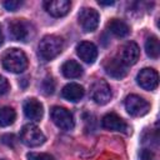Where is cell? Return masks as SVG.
<instances>
[{
    "instance_id": "6da1fadb",
    "label": "cell",
    "mask_w": 160,
    "mask_h": 160,
    "mask_svg": "<svg viewBox=\"0 0 160 160\" xmlns=\"http://www.w3.org/2000/svg\"><path fill=\"white\" fill-rule=\"evenodd\" d=\"M1 64L5 70L14 74H20L28 68V58L22 50L12 48L2 54Z\"/></svg>"
},
{
    "instance_id": "7a4b0ae2",
    "label": "cell",
    "mask_w": 160,
    "mask_h": 160,
    "mask_svg": "<svg viewBox=\"0 0 160 160\" xmlns=\"http://www.w3.org/2000/svg\"><path fill=\"white\" fill-rule=\"evenodd\" d=\"M62 46H64V42L61 38L56 35H46L40 40L38 46V52L41 60L50 61L61 52Z\"/></svg>"
},
{
    "instance_id": "3957f363",
    "label": "cell",
    "mask_w": 160,
    "mask_h": 160,
    "mask_svg": "<svg viewBox=\"0 0 160 160\" xmlns=\"http://www.w3.org/2000/svg\"><path fill=\"white\" fill-rule=\"evenodd\" d=\"M20 140L26 146L36 148L45 142V135L36 125L26 124L22 126V129L20 131Z\"/></svg>"
},
{
    "instance_id": "277c9868",
    "label": "cell",
    "mask_w": 160,
    "mask_h": 160,
    "mask_svg": "<svg viewBox=\"0 0 160 160\" xmlns=\"http://www.w3.org/2000/svg\"><path fill=\"white\" fill-rule=\"evenodd\" d=\"M50 118L52 122L61 130H71L75 125L72 114L68 109L61 106H54L50 110Z\"/></svg>"
},
{
    "instance_id": "5b68a950",
    "label": "cell",
    "mask_w": 160,
    "mask_h": 160,
    "mask_svg": "<svg viewBox=\"0 0 160 160\" xmlns=\"http://www.w3.org/2000/svg\"><path fill=\"white\" fill-rule=\"evenodd\" d=\"M125 109L131 116H144L150 110V104L141 96L131 94L125 99Z\"/></svg>"
},
{
    "instance_id": "8992f818",
    "label": "cell",
    "mask_w": 160,
    "mask_h": 160,
    "mask_svg": "<svg viewBox=\"0 0 160 160\" xmlns=\"http://www.w3.org/2000/svg\"><path fill=\"white\" fill-rule=\"evenodd\" d=\"M91 99L98 104V105H105L111 100V89L109 84L105 80H96L90 90Z\"/></svg>"
},
{
    "instance_id": "52a82bcc",
    "label": "cell",
    "mask_w": 160,
    "mask_h": 160,
    "mask_svg": "<svg viewBox=\"0 0 160 160\" xmlns=\"http://www.w3.org/2000/svg\"><path fill=\"white\" fill-rule=\"evenodd\" d=\"M79 24L81 25L82 30L86 32H91L94 30H96L98 25H99V12L92 9V8H84L81 9V11L79 12Z\"/></svg>"
},
{
    "instance_id": "ba28073f",
    "label": "cell",
    "mask_w": 160,
    "mask_h": 160,
    "mask_svg": "<svg viewBox=\"0 0 160 160\" xmlns=\"http://www.w3.org/2000/svg\"><path fill=\"white\" fill-rule=\"evenodd\" d=\"M139 56H140V49H139L138 44L134 42V41H129V42L124 44L119 49V56H118V59L122 64H125L126 66H129V65L136 64V61L139 60Z\"/></svg>"
},
{
    "instance_id": "9c48e42d",
    "label": "cell",
    "mask_w": 160,
    "mask_h": 160,
    "mask_svg": "<svg viewBox=\"0 0 160 160\" xmlns=\"http://www.w3.org/2000/svg\"><path fill=\"white\" fill-rule=\"evenodd\" d=\"M136 81L144 90H154L159 84V75L156 70L151 68H145L139 71L136 76Z\"/></svg>"
},
{
    "instance_id": "30bf717a",
    "label": "cell",
    "mask_w": 160,
    "mask_h": 160,
    "mask_svg": "<svg viewBox=\"0 0 160 160\" xmlns=\"http://www.w3.org/2000/svg\"><path fill=\"white\" fill-rule=\"evenodd\" d=\"M9 34L16 41H26L30 35V26L25 20L14 19L9 24Z\"/></svg>"
},
{
    "instance_id": "8fae6325",
    "label": "cell",
    "mask_w": 160,
    "mask_h": 160,
    "mask_svg": "<svg viewBox=\"0 0 160 160\" xmlns=\"http://www.w3.org/2000/svg\"><path fill=\"white\" fill-rule=\"evenodd\" d=\"M105 72L114 79H122L128 75V66L122 64L118 58H110L104 62Z\"/></svg>"
},
{
    "instance_id": "7c38bea8",
    "label": "cell",
    "mask_w": 160,
    "mask_h": 160,
    "mask_svg": "<svg viewBox=\"0 0 160 160\" xmlns=\"http://www.w3.org/2000/svg\"><path fill=\"white\" fill-rule=\"evenodd\" d=\"M101 126L110 131H120V132H129L128 124L116 114L110 112L106 114L101 119Z\"/></svg>"
},
{
    "instance_id": "4fadbf2b",
    "label": "cell",
    "mask_w": 160,
    "mask_h": 160,
    "mask_svg": "<svg viewBox=\"0 0 160 160\" xmlns=\"http://www.w3.org/2000/svg\"><path fill=\"white\" fill-rule=\"evenodd\" d=\"M22 109H24V114L28 119L34 120V121L41 120L42 114H44V109H42V104L39 100H36L34 98L26 99L22 104Z\"/></svg>"
},
{
    "instance_id": "5bb4252c",
    "label": "cell",
    "mask_w": 160,
    "mask_h": 160,
    "mask_svg": "<svg viewBox=\"0 0 160 160\" xmlns=\"http://www.w3.org/2000/svg\"><path fill=\"white\" fill-rule=\"evenodd\" d=\"M70 1L68 0H48L44 2L45 10L54 18L64 16L70 10Z\"/></svg>"
},
{
    "instance_id": "9a60e30c",
    "label": "cell",
    "mask_w": 160,
    "mask_h": 160,
    "mask_svg": "<svg viewBox=\"0 0 160 160\" xmlns=\"http://www.w3.org/2000/svg\"><path fill=\"white\" fill-rule=\"evenodd\" d=\"M76 52H78L79 58L88 64H92L98 58V49H96L95 44H92L91 41L79 42L76 46Z\"/></svg>"
},
{
    "instance_id": "2e32d148",
    "label": "cell",
    "mask_w": 160,
    "mask_h": 160,
    "mask_svg": "<svg viewBox=\"0 0 160 160\" xmlns=\"http://www.w3.org/2000/svg\"><path fill=\"white\" fill-rule=\"evenodd\" d=\"M61 95L64 99L69 100V101H72V102H76L79 101L80 99H82L84 96V88L76 82H70L68 85H65L61 90Z\"/></svg>"
},
{
    "instance_id": "e0dca14e",
    "label": "cell",
    "mask_w": 160,
    "mask_h": 160,
    "mask_svg": "<svg viewBox=\"0 0 160 160\" xmlns=\"http://www.w3.org/2000/svg\"><path fill=\"white\" fill-rule=\"evenodd\" d=\"M61 72L68 79H76L82 75L81 65L75 60H68L61 66Z\"/></svg>"
},
{
    "instance_id": "ac0fdd59",
    "label": "cell",
    "mask_w": 160,
    "mask_h": 160,
    "mask_svg": "<svg viewBox=\"0 0 160 160\" xmlns=\"http://www.w3.org/2000/svg\"><path fill=\"white\" fill-rule=\"evenodd\" d=\"M108 30L111 34H114L115 36H118V38H125L130 32L129 25L125 21L120 20V19H112V20H110L108 22Z\"/></svg>"
},
{
    "instance_id": "d6986e66",
    "label": "cell",
    "mask_w": 160,
    "mask_h": 160,
    "mask_svg": "<svg viewBox=\"0 0 160 160\" xmlns=\"http://www.w3.org/2000/svg\"><path fill=\"white\" fill-rule=\"evenodd\" d=\"M16 119V112L10 106L0 108V128L10 126Z\"/></svg>"
},
{
    "instance_id": "ffe728a7",
    "label": "cell",
    "mask_w": 160,
    "mask_h": 160,
    "mask_svg": "<svg viewBox=\"0 0 160 160\" xmlns=\"http://www.w3.org/2000/svg\"><path fill=\"white\" fill-rule=\"evenodd\" d=\"M145 50H146L148 56H150L152 59H158L159 58V54H160V42H159V39L156 36L148 38L146 39V42H145Z\"/></svg>"
},
{
    "instance_id": "44dd1931",
    "label": "cell",
    "mask_w": 160,
    "mask_h": 160,
    "mask_svg": "<svg viewBox=\"0 0 160 160\" xmlns=\"http://www.w3.org/2000/svg\"><path fill=\"white\" fill-rule=\"evenodd\" d=\"M26 156L29 160H55V158L48 152H29Z\"/></svg>"
},
{
    "instance_id": "7402d4cb",
    "label": "cell",
    "mask_w": 160,
    "mask_h": 160,
    "mask_svg": "<svg viewBox=\"0 0 160 160\" xmlns=\"http://www.w3.org/2000/svg\"><path fill=\"white\" fill-rule=\"evenodd\" d=\"M42 89H44V92L45 94H52L54 92L55 82H54V79L51 76H48V78L44 79V81H42Z\"/></svg>"
},
{
    "instance_id": "603a6c76",
    "label": "cell",
    "mask_w": 160,
    "mask_h": 160,
    "mask_svg": "<svg viewBox=\"0 0 160 160\" xmlns=\"http://www.w3.org/2000/svg\"><path fill=\"white\" fill-rule=\"evenodd\" d=\"M21 1L19 0H6V1H2V6L9 10V11H15L19 6H21Z\"/></svg>"
},
{
    "instance_id": "cb8c5ba5",
    "label": "cell",
    "mask_w": 160,
    "mask_h": 160,
    "mask_svg": "<svg viewBox=\"0 0 160 160\" xmlns=\"http://www.w3.org/2000/svg\"><path fill=\"white\" fill-rule=\"evenodd\" d=\"M1 141H2V144L12 148V146L16 145V141L18 140H16V136L14 134H5V135L1 136Z\"/></svg>"
},
{
    "instance_id": "d4e9b609",
    "label": "cell",
    "mask_w": 160,
    "mask_h": 160,
    "mask_svg": "<svg viewBox=\"0 0 160 160\" xmlns=\"http://www.w3.org/2000/svg\"><path fill=\"white\" fill-rule=\"evenodd\" d=\"M9 89H10V85H9L8 80H6L4 76L0 75V95L6 94V92L9 91Z\"/></svg>"
},
{
    "instance_id": "484cf974",
    "label": "cell",
    "mask_w": 160,
    "mask_h": 160,
    "mask_svg": "<svg viewBox=\"0 0 160 160\" xmlns=\"http://www.w3.org/2000/svg\"><path fill=\"white\" fill-rule=\"evenodd\" d=\"M140 156H141V160H154V154H152V151H150V150H148V149H144V150L141 151Z\"/></svg>"
},
{
    "instance_id": "4316f807",
    "label": "cell",
    "mask_w": 160,
    "mask_h": 160,
    "mask_svg": "<svg viewBox=\"0 0 160 160\" xmlns=\"http://www.w3.org/2000/svg\"><path fill=\"white\" fill-rule=\"evenodd\" d=\"M4 42V34H2V30H1V26H0V46L2 45Z\"/></svg>"
},
{
    "instance_id": "83f0119b",
    "label": "cell",
    "mask_w": 160,
    "mask_h": 160,
    "mask_svg": "<svg viewBox=\"0 0 160 160\" xmlns=\"http://www.w3.org/2000/svg\"><path fill=\"white\" fill-rule=\"evenodd\" d=\"M100 5H112L114 1H99Z\"/></svg>"
},
{
    "instance_id": "f1b7e54d",
    "label": "cell",
    "mask_w": 160,
    "mask_h": 160,
    "mask_svg": "<svg viewBox=\"0 0 160 160\" xmlns=\"http://www.w3.org/2000/svg\"><path fill=\"white\" fill-rule=\"evenodd\" d=\"M0 160H5V159H0Z\"/></svg>"
}]
</instances>
